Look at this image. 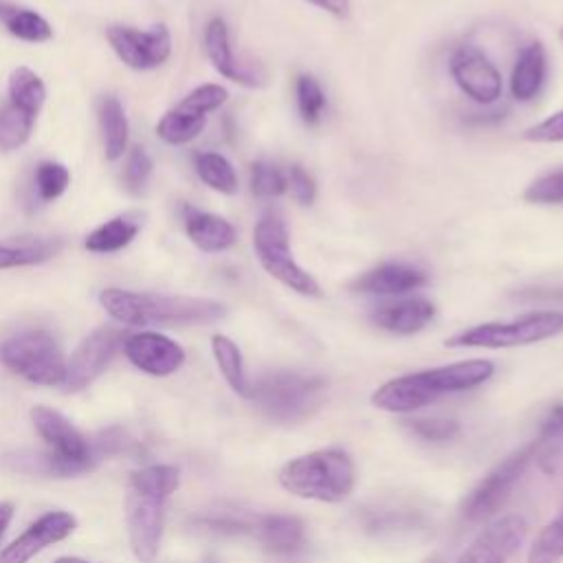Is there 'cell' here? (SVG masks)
Wrapping results in <instances>:
<instances>
[{
	"label": "cell",
	"instance_id": "37",
	"mask_svg": "<svg viewBox=\"0 0 563 563\" xmlns=\"http://www.w3.org/2000/svg\"><path fill=\"white\" fill-rule=\"evenodd\" d=\"M229 99V92L224 86L220 84H202L198 88H194L191 92H187L178 108L185 112H191L196 117H209L213 110H218L220 106H224V101Z\"/></svg>",
	"mask_w": 563,
	"mask_h": 563
},
{
	"label": "cell",
	"instance_id": "27",
	"mask_svg": "<svg viewBox=\"0 0 563 563\" xmlns=\"http://www.w3.org/2000/svg\"><path fill=\"white\" fill-rule=\"evenodd\" d=\"M211 352H213L218 369L222 372V376L229 383V387L235 394L249 398L251 396V380L246 376L242 352H240L238 343L231 341L224 334H213L211 336Z\"/></svg>",
	"mask_w": 563,
	"mask_h": 563
},
{
	"label": "cell",
	"instance_id": "43",
	"mask_svg": "<svg viewBox=\"0 0 563 563\" xmlns=\"http://www.w3.org/2000/svg\"><path fill=\"white\" fill-rule=\"evenodd\" d=\"M521 139L528 143H563V110H556L543 121L530 125Z\"/></svg>",
	"mask_w": 563,
	"mask_h": 563
},
{
	"label": "cell",
	"instance_id": "12",
	"mask_svg": "<svg viewBox=\"0 0 563 563\" xmlns=\"http://www.w3.org/2000/svg\"><path fill=\"white\" fill-rule=\"evenodd\" d=\"M528 532V521L519 512L495 517L477 537L462 550L455 563H508L519 550Z\"/></svg>",
	"mask_w": 563,
	"mask_h": 563
},
{
	"label": "cell",
	"instance_id": "15",
	"mask_svg": "<svg viewBox=\"0 0 563 563\" xmlns=\"http://www.w3.org/2000/svg\"><path fill=\"white\" fill-rule=\"evenodd\" d=\"M128 361L150 376H169L185 363V350L161 332H136L123 341Z\"/></svg>",
	"mask_w": 563,
	"mask_h": 563
},
{
	"label": "cell",
	"instance_id": "40",
	"mask_svg": "<svg viewBox=\"0 0 563 563\" xmlns=\"http://www.w3.org/2000/svg\"><path fill=\"white\" fill-rule=\"evenodd\" d=\"M409 431L427 442H446L457 435L460 424L451 418H413L405 420Z\"/></svg>",
	"mask_w": 563,
	"mask_h": 563
},
{
	"label": "cell",
	"instance_id": "13",
	"mask_svg": "<svg viewBox=\"0 0 563 563\" xmlns=\"http://www.w3.org/2000/svg\"><path fill=\"white\" fill-rule=\"evenodd\" d=\"M163 499L141 495L136 490H130L128 495V534H130V548L134 556L141 563H152L158 554L161 534H163Z\"/></svg>",
	"mask_w": 563,
	"mask_h": 563
},
{
	"label": "cell",
	"instance_id": "1",
	"mask_svg": "<svg viewBox=\"0 0 563 563\" xmlns=\"http://www.w3.org/2000/svg\"><path fill=\"white\" fill-rule=\"evenodd\" d=\"M495 372V363L488 358H468L457 361L422 372L402 374L383 383L372 394V405L391 411V413H409L446 394H457L473 389L486 383Z\"/></svg>",
	"mask_w": 563,
	"mask_h": 563
},
{
	"label": "cell",
	"instance_id": "36",
	"mask_svg": "<svg viewBox=\"0 0 563 563\" xmlns=\"http://www.w3.org/2000/svg\"><path fill=\"white\" fill-rule=\"evenodd\" d=\"M70 185V172L62 163L44 161L35 167V191L42 202L57 200Z\"/></svg>",
	"mask_w": 563,
	"mask_h": 563
},
{
	"label": "cell",
	"instance_id": "23",
	"mask_svg": "<svg viewBox=\"0 0 563 563\" xmlns=\"http://www.w3.org/2000/svg\"><path fill=\"white\" fill-rule=\"evenodd\" d=\"M143 227V216L139 211H125L119 213L110 220H106L103 224H99L97 229H92L86 240L84 246L90 253H117L121 249H125L141 231Z\"/></svg>",
	"mask_w": 563,
	"mask_h": 563
},
{
	"label": "cell",
	"instance_id": "47",
	"mask_svg": "<svg viewBox=\"0 0 563 563\" xmlns=\"http://www.w3.org/2000/svg\"><path fill=\"white\" fill-rule=\"evenodd\" d=\"M559 40H561V42H563V26H561V29H559Z\"/></svg>",
	"mask_w": 563,
	"mask_h": 563
},
{
	"label": "cell",
	"instance_id": "18",
	"mask_svg": "<svg viewBox=\"0 0 563 563\" xmlns=\"http://www.w3.org/2000/svg\"><path fill=\"white\" fill-rule=\"evenodd\" d=\"M435 317L433 301L424 297H405L398 301L380 303L372 312V323L391 334H413L427 328Z\"/></svg>",
	"mask_w": 563,
	"mask_h": 563
},
{
	"label": "cell",
	"instance_id": "14",
	"mask_svg": "<svg viewBox=\"0 0 563 563\" xmlns=\"http://www.w3.org/2000/svg\"><path fill=\"white\" fill-rule=\"evenodd\" d=\"M205 53L211 66L233 84L246 86V88H262L266 86V73L260 66L242 62L231 46L229 26L222 18H211L205 26Z\"/></svg>",
	"mask_w": 563,
	"mask_h": 563
},
{
	"label": "cell",
	"instance_id": "6",
	"mask_svg": "<svg viewBox=\"0 0 563 563\" xmlns=\"http://www.w3.org/2000/svg\"><path fill=\"white\" fill-rule=\"evenodd\" d=\"M0 363L35 385H62L66 358L57 339L42 328L7 336L0 343Z\"/></svg>",
	"mask_w": 563,
	"mask_h": 563
},
{
	"label": "cell",
	"instance_id": "46",
	"mask_svg": "<svg viewBox=\"0 0 563 563\" xmlns=\"http://www.w3.org/2000/svg\"><path fill=\"white\" fill-rule=\"evenodd\" d=\"M53 563H88V561L77 559V556H62V559H57V561H53Z\"/></svg>",
	"mask_w": 563,
	"mask_h": 563
},
{
	"label": "cell",
	"instance_id": "44",
	"mask_svg": "<svg viewBox=\"0 0 563 563\" xmlns=\"http://www.w3.org/2000/svg\"><path fill=\"white\" fill-rule=\"evenodd\" d=\"M312 7L334 15V18H345L350 13V0H306Z\"/></svg>",
	"mask_w": 563,
	"mask_h": 563
},
{
	"label": "cell",
	"instance_id": "41",
	"mask_svg": "<svg viewBox=\"0 0 563 563\" xmlns=\"http://www.w3.org/2000/svg\"><path fill=\"white\" fill-rule=\"evenodd\" d=\"M152 174V158L143 147H134L128 158H125V167H123V185L130 194H141L147 178Z\"/></svg>",
	"mask_w": 563,
	"mask_h": 563
},
{
	"label": "cell",
	"instance_id": "38",
	"mask_svg": "<svg viewBox=\"0 0 563 563\" xmlns=\"http://www.w3.org/2000/svg\"><path fill=\"white\" fill-rule=\"evenodd\" d=\"M420 517L418 512H411L409 508H376L367 510L363 523L369 532H396V530H411L418 526Z\"/></svg>",
	"mask_w": 563,
	"mask_h": 563
},
{
	"label": "cell",
	"instance_id": "29",
	"mask_svg": "<svg viewBox=\"0 0 563 563\" xmlns=\"http://www.w3.org/2000/svg\"><path fill=\"white\" fill-rule=\"evenodd\" d=\"M9 103L31 112L37 117V112L44 106L46 99V86L40 79V75L26 66H18L11 75H9Z\"/></svg>",
	"mask_w": 563,
	"mask_h": 563
},
{
	"label": "cell",
	"instance_id": "25",
	"mask_svg": "<svg viewBox=\"0 0 563 563\" xmlns=\"http://www.w3.org/2000/svg\"><path fill=\"white\" fill-rule=\"evenodd\" d=\"M0 24H4V29L22 42L42 44L53 37L51 24L37 11L9 0H0Z\"/></svg>",
	"mask_w": 563,
	"mask_h": 563
},
{
	"label": "cell",
	"instance_id": "22",
	"mask_svg": "<svg viewBox=\"0 0 563 563\" xmlns=\"http://www.w3.org/2000/svg\"><path fill=\"white\" fill-rule=\"evenodd\" d=\"M59 238L46 235H20L0 240V271L33 266L53 260L62 251Z\"/></svg>",
	"mask_w": 563,
	"mask_h": 563
},
{
	"label": "cell",
	"instance_id": "10",
	"mask_svg": "<svg viewBox=\"0 0 563 563\" xmlns=\"http://www.w3.org/2000/svg\"><path fill=\"white\" fill-rule=\"evenodd\" d=\"M128 334L121 328H97L90 332L73 352L70 361H66V376L62 387L66 391H79L88 387L95 378H99L114 354L123 347Z\"/></svg>",
	"mask_w": 563,
	"mask_h": 563
},
{
	"label": "cell",
	"instance_id": "42",
	"mask_svg": "<svg viewBox=\"0 0 563 563\" xmlns=\"http://www.w3.org/2000/svg\"><path fill=\"white\" fill-rule=\"evenodd\" d=\"M286 191H290L292 200L301 207H310L317 198V185L314 178L297 163H292L286 169Z\"/></svg>",
	"mask_w": 563,
	"mask_h": 563
},
{
	"label": "cell",
	"instance_id": "39",
	"mask_svg": "<svg viewBox=\"0 0 563 563\" xmlns=\"http://www.w3.org/2000/svg\"><path fill=\"white\" fill-rule=\"evenodd\" d=\"M530 205H563V169H550L537 176L523 191Z\"/></svg>",
	"mask_w": 563,
	"mask_h": 563
},
{
	"label": "cell",
	"instance_id": "20",
	"mask_svg": "<svg viewBox=\"0 0 563 563\" xmlns=\"http://www.w3.org/2000/svg\"><path fill=\"white\" fill-rule=\"evenodd\" d=\"M545 75H548L545 48L539 40H532L519 51L512 64L510 95L517 101H532L541 92L545 84Z\"/></svg>",
	"mask_w": 563,
	"mask_h": 563
},
{
	"label": "cell",
	"instance_id": "2",
	"mask_svg": "<svg viewBox=\"0 0 563 563\" xmlns=\"http://www.w3.org/2000/svg\"><path fill=\"white\" fill-rule=\"evenodd\" d=\"M101 308L123 325H205L220 321L227 306L207 297L134 292L123 288H106L99 292Z\"/></svg>",
	"mask_w": 563,
	"mask_h": 563
},
{
	"label": "cell",
	"instance_id": "45",
	"mask_svg": "<svg viewBox=\"0 0 563 563\" xmlns=\"http://www.w3.org/2000/svg\"><path fill=\"white\" fill-rule=\"evenodd\" d=\"M11 519H13V504L11 501H0V541H2Z\"/></svg>",
	"mask_w": 563,
	"mask_h": 563
},
{
	"label": "cell",
	"instance_id": "4",
	"mask_svg": "<svg viewBox=\"0 0 563 563\" xmlns=\"http://www.w3.org/2000/svg\"><path fill=\"white\" fill-rule=\"evenodd\" d=\"M328 383L319 374L277 369L251 383V400L277 422H297L308 418L321 402Z\"/></svg>",
	"mask_w": 563,
	"mask_h": 563
},
{
	"label": "cell",
	"instance_id": "24",
	"mask_svg": "<svg viewBox=\"0 0 563 563\" xmlns=\"http://www.w3.org/2000/svg\"><path fill=\"white\" fill-rule=\"evenodd\" d=\"M97 117H99V128L103 136L106 158L119 161L128 147V136H130V125H128L123 103L114 95H106L99 101Z\"/></svg>",
	"mask_w": 563,
	"mask_h": 563
},
{
	"label": "cell",
	"instance_id": "17",
	"mask_svg": "<svg viewBox=\"0 0 563 563\" xmlns=\"http://www.w3.org/2000/svg\"><path fill=\"white\" fill-rule=\"evenodd\" d=\"M429 284L427 271L407 262H383L365 273H361L350 288L363 295H380V297H398L413 290H420Z\"/></svg>",
	"mask_w": 563,
	"mask_h": 563
},
{
	"label": "cell",
	"instance_id": "21",
	"mask_svg": "<svg viewBox=\"0 0 563 563\" xmlns=\"http://www.w3.org/2000/svg\"><path fill=\"white\" fill-rule=\"evenodd\" d=\"M260 543L279 556H290L306 545V528L292 515H266L255 526Z\"/></svg>",
	"mask_w": 563,
	"mask_h": 563
},
{
	"label": "cell",
	"instance_id": "8",
	"mask_svg": "<svg viewBox=\"0 0 563 563\" xmlns=\"http://www.w3.org/2000/svg\"><path fill=\"white\" fill-rule=\"evenodd\" d=\"M537 449H539V440L534 438L532 442H528L526 446H521L519 451L510 453L504 462H499L473 490L471 495L464 499L462 506V515L468 521H479L490 517L510 495V490L515 488V484L521 479V475L526 473L528 464L537 457Z\"/></svg>",
	"mask_w": 563,
	"mask_h": 563
},
{
	"label": "cell",
	"instance_id": "16",
	"mask_svg": "<svg viewBox=\"0 0 563 563\" xmlns=\"http://www.w3.org/2000/svg\"><path fill=\"white\" fill-rule=\"evenodd\" d=\"M75 526V517L66 510L46 512L0 552V563H29L44 548L66 539Z\"/></svg>",
	"mask_w": 563,
	"mask_h": 563
},
{
	"label": "cell",
	"instance_id": "9",
	"mask_svg": "<svg viewBox=\"0 0 563 563\" xmlns=\"http://www.w3.org/2000/svg\"><path fill=\"white\" fill-rule=\"evenodd\" d=\"M449 73L455 86L477 106H493L504 92V77L499 68L477 46H457L451 53Z\"/></svg>",
	"mask_w": 563,
	"mask_h": 563
},
{
	"label": "cell",
	"instance_id": "31",
	"mask_svg": "<svg viewBox=\"0 0 563 563\" xmlns=\"http://www.w3.org/2000/svg\"><path fill=\"white\" fill-rule=\"evenodd\" d=\"M180 484V473L169 464H152L132 475V490L156 499H167Z\"/></svg>",
	"mask_w": 563,
	"mask_h": 563
},
{
	"label": "cell",
	"instance_id": "35",
	"mask_svg": "<svg viewBox=\"0 0 563 563\" xmlns=\"http://www.w3.org/2000/svg\"><path fill=\"white\" fill-rule=\"evenodd\" d=\"M249 185H251L253 196H257L262 200L279 198L286 191V172L279 165L260 158L251 165Z\"/></svg>",
	"mask_w": 563,
	"mask_h": 563
},
{
	"label": "cell",
	"instance_id": "33",
	"mask_svg": "<svg viewBox=\"0 0 563 563\" xmlns=\"http://www.w3.org/2000/svg\"><path fill=\"white\" fill-rule=\"evenodd\" d=\"M295 99H297V110L301 121L306 125H317L325 110V92L321 84L312 75L301 73L295 79Z\"/></svg>",
	"mask_w": 563,
	"mask_h": 563
},
{
	"label": "cell",
	"instance_id": "5",
	"mask_svg": "<svg viewBox=\"0 0 563 563\" xmlns=\"http://www.w3.org/2000/svg\"><path fill=\"white\" fill-rule=\"evenodd\" d=\"M563 332V312L561 310H539L526 312L510 321H488L466 328L444 343L449 347H486V350H501V347H521L532 345L545 339H552Z\"/></svg>",
	"mask_w": 563,
	"mask_h": 563
},
{
	"label": "cell",
	"instance_id": "26",
	"mask_svg": "<svg viewBox=\"0 0 563 563\" xmlns=\"http://www.w3.org/2000/svg\"><path fill=\"white\" fill-rule=\"evenodd\" d=\"M537 440H539L537 457H539L541 471L545 475H561L563 473V402L550 409Z\"/></svg>",
	"mask_w": 563,
	"mask_h": 563
},
{
	"label": "cell",
	"instance_id": "32",
	"mask_svg": "<svg viewBox=\"0 0 563 563\" xmlns=\"http://www.w3.org/2000/svg\"><path fill=\"white\" fill-rule=\"evenodd\" d=\"M35 125V114L7 103L4 108H0V150L2 152H11L22 147L33 132Z\"/></svg>",
	"mask_w": 563,
	"mask_h": 563
},
{
	"label": "cell",
	"instance_id": "11",
	"mask_svg": "<svg viewBox=\"0 0 563 563\" xmlns=\"http://www.w3.org/2000/svg\"><path fill=\"white\" fill-rule=\"evenodd\" d=\"M106 37L117 57L134 70L156 68L172 55V35L165 24H154L143 31L132 26H110Z\"/></svg>",
	"mask_w": 563,
	"mask_h": 563
},
{
	"label": "cell",
	"instance_id": "34",
	"mask_svg": "<svg viewBox=\"0 0 563 563\" xmlns=\"http://www.w3.org/2000/svg\"><path fill=\"white\" fill-rule=\"evenodd\" d=\"M563 559V510L543 526L532 541L528 563H559Z\"/></svg>",
	"mask_w": 563,
	"mask_h": 563
},
{
	"label": "cell",
	"instance_id": "7",
	"mask_svg": "<svg viewBox=\"0 0 563 563\" xmlns=\"http://www.w3.org/2000/svg\"><path fill=\"white\" fill-rule=\"evenodd\" d=\"M253 251L260 266L288 290L301 297H321L319 282L295 260L286 222L264 216L253 229Z\"/></svg>",
	"mask_w": 563,
	"mask_h": 563
},
{
	"label": "cell",
	"instance_id": "19",
	"mask_svg": "<svg viewBox=\"0 0 563 563\" xmlns=\"http://www.w3.org/2000/svg\"><path fill=\"white\" fill-rule=\"evenodd\" d=\"M185 231L191 244L202 253L229 251L238 240V231L227 218L189 207L185 209Z\"/></svg>",
	"mask_w": 563,
	"mask_h": 563
},
{
	"label": "cell",
	"instance_id": "3",
	"mask_svg": "<svg viewBox=\"0 0 563 563\" xmlns=\"http://www.w3.org/2000/svg\"><path fill=\"white\" fill-rule=\"evenodd\" d=\"M284 490L325 504L343 501L356 482L352 457L341 449H319L286 462L279 471Z\"/></svg>",
	"mask_w": 563,
	"mask_h": 563
},
{
	"label": "cell",
	"instance_id": "48",
	"mask_svg": "<svg viewBox=\"0 0 563 563\" xmlns=\"http://www.w3.org/2000/svg\"><path fill=\"white\" fill-rule=\"evenodd\" d=\"M427 563H440V561H438V559H431V561H427Z\"/></svg>",
	"mask_w": 563,
	"mask_h": 563
},
{
	"label": "cell",
	"instance_id": "28",
	"mask_svg": "<svg viewBox=\"0 0 563 563\" xmlns=\"http://www.w3.org/2000/svg\"><path fill=\"white\" fill-rule=\"evenodd\" d=\"M194 167L198 178L213 191L233 196L240 189V180L231 161L218 152H198L194 156Z\"/></svg>",
	"mask_w": 563,
	"mask_h": 563
},
{
	"label": "cell",
	"instance_id": "30",
	"mask_svg": "<svg viewBox=\"0 0 563 563\" xmlns=\"http://www.w3.org/2000/svg\"><path fill=\"white\" fill-rule=\"evenodd\" d=\"M205 125H207V117H196L176 106L158 119L156 136L167 145H187L200 136Z\"/></svg>",
	"mask_w": 563,
	"mask_h": 563
}]
</instances>
